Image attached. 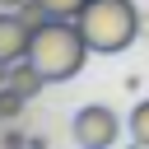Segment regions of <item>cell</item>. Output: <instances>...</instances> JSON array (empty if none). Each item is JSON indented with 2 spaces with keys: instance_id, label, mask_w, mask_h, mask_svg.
<instances>
[{
  "instance_id": "cell-3",
  "label": "cell",
  "mask_w": 149,
  "mask_h": 149,
  "mask_svg": "<svg viewBox=\"0 0 149 149\" xmlns=\"http://www.w3.org/2000/svg\"><path fill=\"white\" fill-rule=\"evenodd\" d=\"M116 135H121V121L112 116V107L88 102L74 112V140L84 149H107V144H116Z\"/></svg>"
},
{
  "instance_id": "cell-1",
  "label": "cell",
  "mask_w": 149,
  "mask_h": 149,
  "mask_svg": "<svg viewBox=\"0 0 149 149\" xmlns=\"http://www.w3.org/2000/svg\"><path fill=\"white\" fill-rule=\"evenodd\" d=\"M88 37L79 33L74 19H47L33 28V47H28V61L42 70L47 84H61V79H74L88 61Z\"/></svg>"
},
{
  "instance_id": "cell-5",
  "label": "cell",
  "mask_w": 149,
  "mask_h": 149,
  "mask_svg": "<svg viewBox=\"0 0 149 149\" xmlns=\"http://www.w3.org/2000/svg\"><path fill=\"white\" fill-rule=\"evenodd\" d=\"M130 140L135 144H149V98L135 102V112H130Z\"/></svg>"
},
{
  "instance_id": "cell-7",
  "label": "cell",
  "mask_w": 149,
  "mask_h": 149,
  "mask_svg": "<svg viewBox=\"0 0 149 149\" xmlns=\"http://www.w3.org/2000/svg\"><path fill=\"white\" fill-rule=\"evenodd\" d=\"M0 88H9V61L0 56Z\"/></svg>"
},
{
  "instance_id": "cell-2",
  "label": "cell",
  "mask_w": 149,
  "mask_h": 149,
  "mask_svg": "<svg viewBox=\"0 0 149 149\" xmlns=\"http://www.w3.org/2000/svg\"><path fill=\"white\" fill-rule=\"evenodd\" d=\"M74 23H79V33L88 37V47L102 51V56L126 51V47L144 33V19H140V9H135L130 0H84V9L74 14Z\"/></svg>"
},
{
  "instance_id": "cell-6",
  "label": "cell",
  "mask_w": 149,
  "mask_h": 149,
  "mask_svg": "<svg viewBox=\"0 0 149 149\" xmlns=\"http://www.w3.org/2000/svg\"><path fill=\"white\" fill-rule=\"evenodd\" d=\"M42 5H47L51 19H74V14L84 9V0H42Z\"/></svg>"
},
{
  "instance_id": "cell-4",
  "label": "cell",
  "mask_w": 149,
  "mask_h": 149,
  "mask_svg": "<svg viewBox=\"0 0 149 149\" xmlns=\"http://www.w3.org/2000/svg\"><path fill=\"white\" fill-rule=\"evenodd\" d=\"M28 47H33V23H28L19 9H5V14H0V56L14 65V61L28 56Z\"/></svg>"
}]
</instances>
